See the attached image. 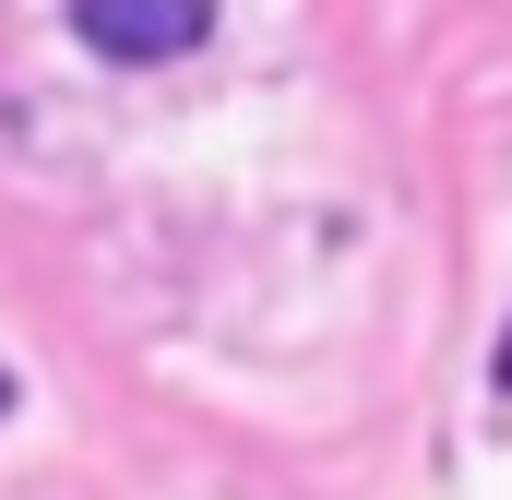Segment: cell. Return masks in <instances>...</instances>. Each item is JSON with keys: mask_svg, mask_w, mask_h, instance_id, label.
Listing matches in <instances>:
<instances>
[{"mask_svg": "<svg viewBox=\"0 0 512 500\" xmlns=\"http://www.w3.org/2000/svg\"><path fill=\"white\" fill-rule=\"evenodd\" d=\"M72 36H84L96 60L155 72V60H191V48L215 36V0H72Z\"/></svg>", "mask_w": 512, "mask_h": 500, "instance_id": "6da1fadb", "label": "cell"}, {"mask_svg": "<svg viewBox=\"0 0 512 500\" xmlns=\"http://www.w3.org/2000/svg\"><path fill=\"white\" fill-rule=\"evenodd\" d=\"M489 381H501V393H512V334H501V358H489Z\"/></svg>", "mask_w": 512, "mask_h": 500, "instance_id": "7a4b0ae2", "label": "cell"}, {"mask_svg": "<svg viewBox=\"0 0 512 500\" xmlns=\"http://www.w3.org/2000/svg\"><path fill=\"white\" fill-rule=\"evenodd\" d=\"M0 417H12V370H0Z\"/></svg>", "mask_w": 512, "mask_h": 500, "instance_id": "3957f363", "label": "cell"}]
</instances>
